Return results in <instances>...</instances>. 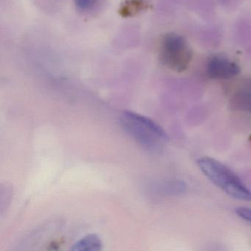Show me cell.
Here are the masks:
<instances>
[{
  "label": "cell",
  "instance_id": "obj_1",
  "mask_svg": "<svg viewBox=\"0 0 251 251\" xmlns=\"http://www.w3.org/2000/svg\"><path fill=\"white\" fill-rule=\"evenodd\" d=\"M120 123L125 132L149 152L158 153L168 142L164 129L145 116L126 111L122 114Z\"/></svg>",
  "mask_w": 251,
  "mask_h": 251
},
{
  "label": "cell",
  "instance_id": "obj_2",
  "mask_svg": "<svg viewBox=\"0 0 251 251\" xmlns=\"http://www.w3.org/2000/svg\"><path fill=\"white\" fill-rule=\"evenodd\" d=\"M197 164L202 173L223 192L236 199L251 201V191L228 167L209 157L200 158Z\"/></svg>",
  "mask_w": 251,
  "mask_h": 251
},
{
  "label": "cell",
  "instance_id": "obj_3",
  "mask_svg": "<svg viewBox=\"0 0 251 251\" xmlns=\"http://www.w3.org/2000/svg\"><path fill=\"white\" fill-rule=\"evenodd\" d=\"M158 55L163 65L178 73L188 68L192 58L186 39L176 33H167L161 38Z\"/></svg>",
  "mask_w": 251,
  "mask_h": 251
},
{
  "label": "cell",
  "instance_id": "obj_4",
  "mask_svg": "<svg viewBox=\"0 0 251 251\" xmlns=\"http://www.w3.org/2000/svg\"><path fill=\"white\" fill-rule=\"evenodd\" d=\"M207 74L212 79H230L236 77L240 71L239 66L223 57L215 56L208 61Z\"/></svg>",
  "mask_w": 251,
  "mask_h": 251
},
{
  "label": "cell",
  "instance_id": "obj_5",
  "mask_svg": "<svg viewBox=\"0 0 251 251\" xmlns=\"http://www.w3.org/2000/svg\"><path fill=\"white\" fill-rule=\"evenodd\" d=\"M232 109L251 114V78L242 80L232 94L230 100Z\"/></svg>",
  "mask_w": 251,
  "mask_h": 251
},
{
  "label": "cell",
  "instance_id": "obj_6",
  "mask_svg": "<svg viewBox=\"0 0 251 251\" xmlns=\"http://www.w3.org/2000/svg\"><path fill=\"white\" fill-rule=\"evenodd\" d=\"M103 244L100 238L96 234L86 235L77 241L72 247V251H99L102 250Z\"/></svg>",
  "mask_w": 251,
  "mask_h": 251
},
{
  "label": "cell",
  "instance_id": "obj_7",
  "mask_svg": "<svg viewBox=\"0 0 251 251\" xmlns=\"http://www.w3.org/2000/svg\"><path fill=\"white\" fill-rule=\"evenodd\" d=\"M146 4L143 0H126L119 10V14L123 17L134 16L140 11H143Z\"/></svg>",
  "mask_w": 251,
  "mask_h": 251
},
{
  "label": "cell",
  "instance_id": "obj_8",
  "mask_svg": "<svg viewBox=\"0 0 251 251\" xmlns=\"http://www.w3.org/2000/svg\"><path fill=\"white\" fill-rule=\"evenodd\" d=\"M236 213L240 218L251 223V208L239 207L236 208Z\"/></svg>",
  "mask_w": 251,
  "mask_h": 251
},
{
  "label": "cell",
  "instance_id": "obj_9",
  "mask_svg": "<svg viewBox=\"0 0 251 251\" xmlns=\"http://www.w3.org/2000/svg\"><path fill=\"white\" fill-rule=\"evenodd\" d=\"M74 2L77 8L85 11L92 8L97 0H74Z\"/></svg>",
  "mask_w": 251,
  "mask_h": 251
}]
</instances>
